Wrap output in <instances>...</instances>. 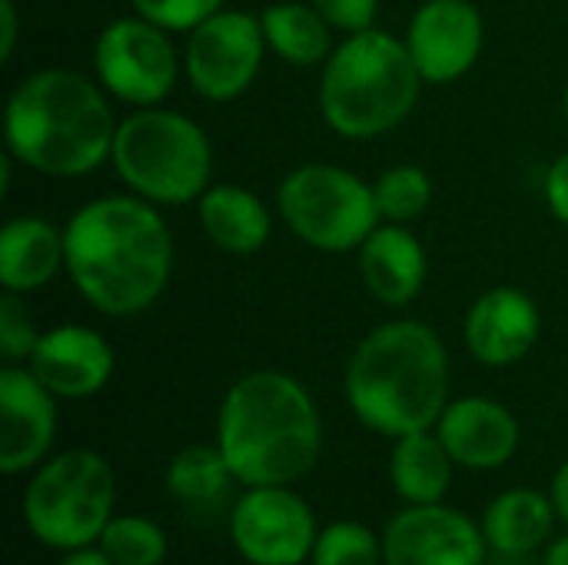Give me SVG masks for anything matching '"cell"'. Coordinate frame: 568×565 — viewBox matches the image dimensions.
Segmentation results:
<instances>
[{
	"label": "cell",
	"mask_w": 568,
	"mask_h": 565,
	"mask_svg": "<svg viewBox=\"0 0 568 565\" xmlns=\"http://www.w3.org/2000/svg\"><path fill=\"white\" fill-rule=\"evenodd\" d=\"M373 196H376V210L383 220L409 223L429 206L433 183L419 167H393L376 180Z\"/></svg>",
	"instance_id": "26"
},
{
	"label": "cell",
	"mask_w": 568,
	"mask_h": 565,
	"mask_svg": "<svg viewBox=\"0 0 568 565\" xmlns=\"http://www.w3.org/2000/svg\"><path fill=\"white\" fill-rule=\"evenodd\" d=\"M97 546L113 565H163L166 533L146 516H113Z\"/></svg>",
	"instance_id": "25"
},
{
	"label": "cell",
	"mask_w": 568,
	"mask_h": 565,
	"mask_svg": "<svg viewBox=\"0 0 568 565\" xmlns=\"http://www.w3.org/2000/svg\"><path fill=\"white\" fill-rule=\"evenodd\" d=\"M486 549L483 526L443 503L406 506L383 529L386 565H486Z\"/></svg>",
	"instance_id": "12"
},
{
	"label": "cell",
	"mask_w": 568,
	"mask_h": 565,
	"mask_svg": "<svg viewBox=\"0 0 568 565\" xmlns=\"http://www.w3.org/2000/svg\"><path fill=\"white\" fill-rule=\"evenodd\" d=\"M453 466L456 460L449 456L439 436H433L429 430L406 433L393 446L389 483L406 506L443 503V496L453 486Z\"/></svg>",
	"instance_id": "21"
},
{
	"label": "cell",
	"mask_w": 568,
	"mask_h": 565,
	"mask_svg": "<svg viewBox=\"0 0 568 565\" xmlns=\"http://www.w3.org/2000/svg\"><path fill=\"white\" fill-rule=\"evenodd\" d=\"M113 113L87 77L40 70L7 103V147L27 167L50 176H80L113 153Z\"/></svg>",
	"instance_id": "4"
},
{
	"label": "cell",
	"mask_w": 568,
	"mask_h": 565,
	"mask_svg": "<svg viewBox=\"0 0 568 565\" xmlns=\"http://www.w3.org/2000/svg\"><path fill=\"white\" fill-rule=\"evenodd\" d=\"M57 433L53 393L30 373L7 366L0 373V470L17 476L37 466Z\"/></svg>",
	"instance_id": "14"
},
{
	"label": "cell",
	"mask_w": 568,
	"mask_h": 565,
	"mask_svg": "<svg viewBox=\"0 0 568 565\" xmlns=\"http://www.w3.org/2000/svg\"><path fill=\"white\" fill-rule=\"evenodd\" d=\"M406 47L423 80H456L483 50V17L469 0H429L416 10Z\"/></svg>",
	"instance_id": "13"
},
{
	"label": "cell",
	"mask_w": 568,
	"mask_h": 565,
	"mask_svg": "<svg viewBox=\"0 0 568 565\" xmlns=\"http://www.w3.org/2000/svg\"><path fill=\"white\" fill-rule=\"evenodd\" d=\"M549 500H552V506H556V516L568 526V463L566 466H559V473L552 476Z\"/></svg>",
	"instance_id": "33"
},
{
	"label": "cell",
	"mask_w": 568,
	"mask_h": 565,
	"mask_svg": "<svg viewBox=\"0 0 568 565\" xmlns=\"http://www.w3.org/2000/svg\"><path fill=\"white\" fill-rule=\"evenodd\" d=\"M436 436L443 440L456 466L499 470L516 456L519 423L506 406L483 396H466L443 410Z\"/></svg>",
	"instance_id": "16"
},
{
	"label": "cell",
	"mask_w": 568,
	"mask_h": 565,
	"mask_svg": "<svg viewBox=\"0 0 568 565\" xmlns=\"http://www.w3.org/2000/svg\"><path fill=\"white\" fill-rule=\"evenodd\" d=\"M30 373L63 400H83L106 386L113 373L110 343L83 326H57L43 333L30 353Z\"/></svg>",
	"instance_id": "15"
},
{
	"label": "cell",
	"mask_w": 568,
	"mask_h": 565,
	"mask_svg": "<svg viewBox=\"0 0 568 565\" xmlns=\"http://www.w3.org/2000/svg\"><path fill=\"white\" fill-rule=\"evenodd\" d=\"M63 263L90 306L130 316L163 293L173 243L153 206L133 196H106L73 213L63 233Z\"/></svg>",
	"instance_id": "1"
},
{
	"label": "cell",
	"mask_w": 568,
	"mask_h": 565,
	"mask_svg": "<svg viewBox=\"0 0 568 565\" xmlns=\"http://www.w3.org/2000/svg\"><path fill=\"white\" fill-rule=\"evenodd\" d=\"M17 43V13L13 0H0V60H10Z\"/></svg>",
	"instance_id": "32"
},
{
	"label": "cell",
	"mask_w": 568,
	"mask_h": 565,
	"mask_svg": "<svg viewBox=\"0 0 568 565\" xmlns=\"http://www.w3.org/2000/svg\"><path fill=\"white\" fill-rule=\"evenodd\" d=\"M449 396L446 346L426 323L403 320L373 330L346 370V400L356 420L383 436L433 430Z\"/></svg>",
	"instance_id": "3"
},
{
	"label": "cell",
	"mask_w": 568,
	"mask_h": 565,
	"mask_svg": "<svg viewBox=\"0 0 568 565\" xmlns=\"http://www.w3.org/2000/svg\"><path fill=\"white\" fill-rule=\"evenodd\" d=\"M63 263V236L40 216L10 220L0 233V283L13 293L43 286Z\"/></svg>",
	"instance_id": "20"
},
{
	"label": "cell",
	"mask_w": 568,
	"mask_h": 565,
	"mask_svg": "<svg viewBox=\"0 0 568 565\" xmlns=\"http://www.w3.org/2000/svg\"><path fill=\"white\" fill-rule=\"evenodd\" d=\"M539 336V310L529 293L499 286L479 296L466 316V346L486 366L523 360Z\"/></svg>",
	"instance_id": "17"
},
{
	"label": "cell",
	"mask_w": 568,
	"mask_h": 565,
	"mask_svg": "<svg viewBox=\"0 0 568 565\" xmlns=\"http://www.w3.org/2000/svg\"><path fill=\"white\" fill-rule=\"evenodd\" d=\"M419 80L406 43L383 30H359L326 63L323 117L343 137H379L413 110Z\"/></svg>",
	"instance_id": "5"
},
{
	"label": "cell",
	"mask_w": 568,
	"mask_h": 565,
	"mask_svg": "<svg viewBox=\"0 0 568 565\" xmlns=\"http://www.w3.org/2000/svg\"><path fill=\"white\" fill-rule=\"evenodd\" d=\"M316 536L313 509L290 486H253L230 516V539L250 565H303Z\"/></svg>",
	"instance_id": "9"
},
{
	"label": "cell",
	"mask_w": 568,
	"mask_h": 565,
	"mask_svg": "<svg viewBox=\"0 0 568 565\" xmlns=\"http://www.w3.org/2000/svg\"><path fill=\"white\" fill-rule=\"evenodd\" d=\"M200 223L226 253H256L270 236V216L256 193L243 186H206L200 196Z\"/></svg>",
	"instance_id": "22"
},
{
	"label": "cell",
	"mask_w": 568,
	"mask_h": 565,
	"mask_svg": "<svg viewBox=\"0 0 568 565\" xmlns=\"http://www.w3.org/2000/svg\"><path fill=\"white\" fill-rule=\"evenodd\" d=\"M546 196H549V206L552 213L568 223V153L559 157V163L549 170V180H546Z\"/></svg>",
	"instance_id": "31"
},
{
	"label": "cell",
	"mask_w": 568,
	"mask_h": 565,
	"mask_svg": "<svg viewBox=\"0 0 568 565\" xmlns=\"http://www.w3.org/2000/svg\"><path fill=\"white\" fill-rule=\"evenodd\" d=\"M113 470L93 450H67L43 463L23 496V519L37 543L73 553L93 546L113 519Z\"/></svg>",
	"instance_id": "7"
},
{
	"label": "cell",
	"mask_w": 568,
	"mask_h": 565,
	"mask_svg": "<svg viewBox=\"0 0 568 565\" xmlns=\"http://www.w3.org/2000/svg\"><path fill=\"white\" fill-rule=\"evenodd\" d=\"M37 340L40 336L33 333L27 306L17 300L13 290H7V296H0V353H3V360H10V363L30 360Z\"/></svg>",
	"instance_id": "29"
},
{
	"label": "cell",
	"mask_w": 568,
	"mask_h": 565,
	"mask_svg": "<svg viewBox=\"0 0 568 565\" xmlns=\"http://www.w3.org/2000/svg\"><path fill=\"white\" fill-rule=\"evenodd\" d=\"M566 103H568V97H566Z\"/></svg>",
	"instance_id": "36"
},
{
	"label": "cell",
	"mask_w": 568,
	"mask_h": 565,
	"mask_svg": "<svg viewBox=\"0 0 568 565\" xmlns=\"http://www.w3.org/2000/svg\"><path fill=\"white\" fill-rule=\"evenodd\" d=\"M93 60L103 87L136 107L163 100L176 80V53L163 27L143 17L110 23L97 40Z\"/></svg>",
	"instance_id": "10"
},
{
	"label": "cell",
	"mask_w": 568,
	"mask_h": 565,
	"mask_svg": "<svg viewBox=\"0 0 568 565\" xmlns=\"http://www.w3.org/2000/svg\"><path fill=\"white\" fill-rule=\"evenodd\" d=\"M542 565H568V533L562 536V539H556V543L549 546V553H546Z\"/></svg>",
	"instance_id": "35"
},
{
	"label": "cell",
	"mask_w": 568,
	"mask_h": 565,
	"mask_svg": "<svg viewBox=\"0 0 568 565\" xmlns=\"http://www.w3.org/2000/svg\"><path fill=\"white\" fill-rule=\"evenodd\" d=\"M359 270L376 300L386 306L409 303L426 280V256L423 246L403 223L373 230L359 250Z\"/></svg>",
	"instance_id": "18"
},
{
	"label": "cell",
	"mask_w": 568,
	"mask_h": 565,
	"mask_svg": "<svg viewBox=\"0 0 568 565\" xmlns=\"http://www.w3.org/2000/svg\"><path fill=\"white\" fill-rule=\"evenodd\" d=\"M216 446L246 490L293 486L320 460V413L293 376L260 370L230 386L216 420Z\"/></svg>",
	"instance_id": "2"
},
{
	"label": "cell",
	"mask_w": 568,
	"mask_h": 565,
	"mask_svg": "<svg viewBox=\"0 0 568 565\" xmlns=\"http://www.w3.org/2000/svg\"><path fill=\"white\" fill-rule=\"evenodd\" d=\"M263 43V20L236 10H216L190 33L186 70L193 87L210 100H233L253 83Z\"/></svg>",
	"instance_id": "11"
},
{
	"label": "cell",
	"mask_w": 568,
	"mask_h": 565,
	"mask_svg": "<svg viewBox=\"0 0 568 565\" xmlns=\"http://www.w3.org/2000/svg\"><path fill=\"white\" fill-rule=\"evenodd\" d=\"M313 565H386L383 563V536H376L363 523H329L320 529L313 546Z\"/></svg>",
	"instance_id": "27"
},
{
	"label": "cell",
	"mask_w": 568,
	"mask_h": 565,
	"mask_svg": "<svg viewBox=\"0 0 568 565\" xmlns=\"http://www.w3.org/2000/svg\"><path fill=\"white\" fill-rule=\"evenodd\" d=\"M266 43L290 63H320L329 50V23L313 3H276L263 13Z\"/></svg>",
	"instance_id": "24"
},
{
	"label": "cell",
	"mask_w": 568,
	"mask_h": 565,
	"mask_svg": "<svg viewBox=\"0 0 568 565\" xmlns=\"http://www.w3.org/2000/svg\"><path fill=\"white\" fill-rule=\"evenodd\" d=\"M60 565H113V563H110V556H106L100 546H97V549L83 546V549H73V553H67Z\"/></svg>",
	"instance_id": "34"
},
{
	"label": "cell",
	"mask_w": 568,
	"mask_h": 565,
	"mask_svg": "<svg viewBox=\"0 0 568 565\" xmlns=\"http://www.w3.org/2000/svg\"><path fill=\"white\" fill-rule=\"evenodd\" d=\"M230 483H236L226 456L220 446H186L183 453L173 456L170 470H166V490L180 506L190 509H203L220 503L230 493Z\"/></svg>",
	"instance_id": "23"
},
{
	"label": "cell",
	"mask_w": 568,
	"mask_h": 565,
	"mask_svg": "<svg viewBox=\"0 0 568 565\" xmlns=\"http://www.w3.org/2000/svg\"><path fill=\"white\" fill-rule=\"evenodd\" d=\"M556 506L539 490H509L483 516V536L499 556H529L546 546L556 526Z\"/></svg>",
	"instance_id": "19"
},
{
	"label": "cell",
	"mask_w": 568,
	"mask_h": 565,
	"mask_svg": "<svg viewBox=\"0 0 568 565\" xmlns=\"http://www.w3.org/2000/svg\"><path fill=\"white\" fill-rule=\"evenodd\" d=\"M113 163L153 203H186L206 193L213 153L203 130L173 110H140L116 127Z\"/></svg>",
	"instance_id": "6"
},
{
	"label": "cell",
	"mask_w": 568,
	"mask_h": 565,
	"mask_svg": "<svg viewBox=\"0 0 568 565\" xmlns=\"http://www.w3.org/2000/svg\"><path fill=\"white\" fill-rule=\"evenodd\" d=\"M223 0H133L136 13L163 30H193L220 10Z\"/></svg>",
	"instance_id": "28"
},
{
	"label": "cell",
	"mask_w": 568,
	"mask_h": 565,
	"mask_svg": "<svg viewBox=\"0 0 568 565\" xmlns=\"http://www.w3.org/2000/svg\"><path fill=\"white\" fill-rule=\"evenodd\" d=\"M329 27H339V30H369L373 20H376V0H310Z\"/></svg>",
	"instance_id": "30"
},
{
	"label": "cell",
	"mask_w": 568,
	"mask_h": 565,
	"mask_svg": "<svg viewBox=\"0 0 568 565\" xmlns=\"http://www.w3.org/2000/svg\"><path fill=\"white\" fill-rule=\"evenodd\" d=\"M280 210L300 240L329 253L363 246L379 220L373 186L329 163L293 170L280 186Z\"/></svg>",
	"instance_id": "8"
}]
</instances>
